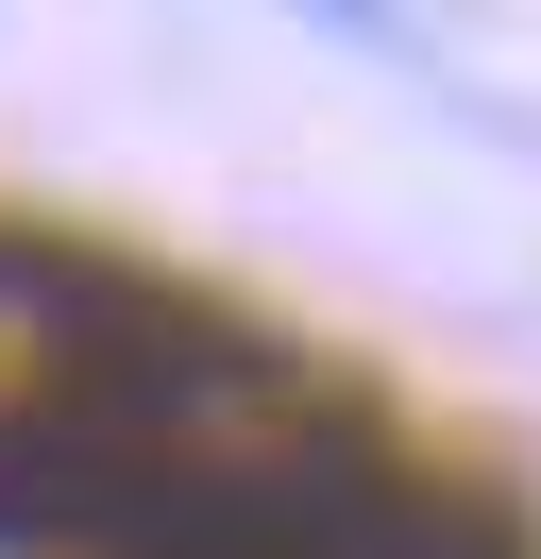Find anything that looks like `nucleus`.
<instances>
[{"label":"nucleus","mask_w":541,"mask_h":559,"mask_svg":"<svg viewBox=\"0 0 541 559\" xmlns=\"http://www.w3.org/2000/svg\"><path fill=\"white\" fill-rule=\"evenodd\" d=\"M288 17H322V35H356V51H423V17H406V0H288Z\"/></svg>","instance_id":"nucleus-1"}]
</instances>
